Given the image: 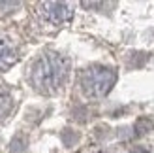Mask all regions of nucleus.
I'll return each instance as SVG.
<instances>
[{
  "label": "nucleus",
  "mask_w": 154,
  "mask_h": 153,
  "mask_svg": "<svg viewBox=\"0 0 154 153\" xmlns=\"http://www.w3.org/2000/svg\"><path fill=\"white\" fill-rule=\"evenodd\" d=\"M68 74H70V60L60 53L47 51L32 63L28 78L38 93L53 95L66 83Z\"/></svg>",
  "instance_id": "1"
},
{
  "label": "nucleus",
  "mask_w": 154,
  "mask_h": 153,
  "mask_svg": "<svg viewBox=\"0 0 154 153\" xmlns=\"http://www.w3.org/2000/svg\"><path fill=\"white\" fill-rule=\"evenodd\" d=\"M115 81H117V72L111 66L103 64H92L88 68H85L79 76V85L81 93L87 98H102L113 89Z\"/></svg>",
  "instance_id": "2"
},
{
  "label": "nucleus",
  "mask_w": 154,
  "mask_h": 153,
  "mask_svg": "<svg viewBox=\"0 0 154 153\" xmlns=\"http://www.w3.org/2000/svg\"><path fill=\"white\" fill-rule=\"evenodd\" d=\"M40 13L43 15L45 21L53 23V25H60L72 17V10L68 4L62 2H43L40 4Z\"/></svg>",
  "instance_id": "3"
},
{
  "label": "nucleus",
  "mask_w": 154,
  "mask_h": 153,
  "mask_svg": "<svg viewBox=\"0 0 154 153\" xmlns=\"http://www.w3.org/2000/svg\"><path fill=\"white\" fill-rule=\"evenodd\" d=\"M19 59V47L10 36L0 34V70H10Z\"/></svg>",
  "instance_id": "4"
},
{
  "label": "nucleus",
  "mask_w": 154,
  "mask_h": 153,
  "mask_svg": "<svg viewBox=\"0 0 154 153\" xmlns=\"http://www.w3.org/2000/svg\"><path fill=\"white\" fill-rule=\"evenodd\" d=\"M13 108V98L11 93L4 85H0V121H2Z\"/></svg>",
  "instance_id": "5"
}]
</instances>
